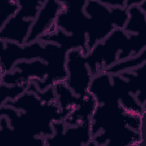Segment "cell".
I'll use <instances>...</instances> for the list:
<instances>
[{"mask_svg": "<svg viewBox=\"0 0 146 146\" xmlns=\"http://www.w3.org/2000/svg\"><path fill=\"white\" fill-rule=\"evenodd\" d=\"M86 2L63 1V9L56 18L55 27L67 34L87 38L88 17L84 11Z\"/></svg>", "mask_w": 146, "mask_h": 146, "instance_id": "obj_5", "label": "cell"}, {"mask_svg": "<svg viewBox=\"0 0 146 146\" xmlns=\"http://www.w3.org/2000/svg\"><path fill=\"white\" fill-rule=\"evenodd\" d=\"M18 1H5L1 5V18L0 29L19 10Z\"/></svg>", "mask_w": 146, "mask_h": 146, "instance_id": "obj_10", "label": "cell"}, {"mask_svg": "<svg viewBox=\"0 0 146 146\" xmlns=\"http://www.w3.org/2000/svg\"><path fill=\"white\" fill-rule=\"evenodd\" d=\"M63 1H44L31 26L25 44L37 40L55 29V22L63 9Z\"/></svg>", "mask_w": 146, "mask_h": 146, "instance_id": "obj_7", "label": "cell"}, {"mask_svg": "<svg viewBox=\"0 0 146 146\" xmlns=\"http://www.w3.org/2000/svg\"><path fill=\"white\" fill-rule=\"evenodd\" d=\"M49 74L48 67L40 59L19 60L12 70L1 75V83L13 86L29 84L31 81L43 82Z\"/></svg>", "mask_w": 146, "mask_h": 146, "instance_id": "obj_6", "label": "cell"}, {"mask_svg": "<svg viewBox=\"0 0 146 146\" xmlns=\"http://www.w3.org/2000/svg\"><path fill=\"white\" fill-rule=\"evenodd\" d=\"M44 1H18L20 6L19 10L0 29L1 40L24 45Z\"/></svg>", "mask_w": 146, "mask_h": 146, "instance_id": "obj_3", "label": "cell"}, {"mask_svg": "<svg viewBox=\"0 0 146 146\" xmlns=\"http://www.w3.org/2000/svg\"><path fill=\"white\" fill-rule=\"evenodd\" d=\"M127 7H110L100 1H86L84 11L88 16V54L115 29H123L128 18Z\"/></svg>", "mask_w": 146, "mask_h": 146, "instance_id": "obj_2", "label": "cell"}, {"mask_svg": "<svg viewBox=\"0 0 146 146\" xmlns=\"http://www.w3.org/2000/svg\"><path fill=\"white\" fill-rule=\"evenodd\" d=\"M29 84L10 86L1 83V106L5 102L14 100L26 91Z\"/></svg>", "mask_w": 146, "mask_h": 146, "instance_id": "obj_9", "label": "cell"}, {"mask_svg": "<svg viewBox=\"0 0 146 146\" xmlns=\"http://www.w3.org/2000/svg\"><path fill=\"white\" fill-rule=\"evenodd\" d=\"M145 52L146 48L138 55L118 62L103 72H105L110 74H115L140 66L146 62Z\"/></svg>", "mask_w": 146, "mask_h": 146, "instance_id": "obj_8", "label": "cell"}, {"mask_svg": "<svg viewBox=\"0 0 146 146\" xmlns=\"http://www.w3.org/2000/svg\"><path fill=\"white\" fill-rule=\"evenodd\" d=\"M145 117L128 113L119 102L97 104L90 118L92 145H143Z\"/></svg>", "mask_w": 146, "mask_h": 146, "instance_id": "obj_1", "label": "cell"}, {"mask_svg": "<svg viewBox=\"0 0 146 146\" xmlns=\"http://www.w3.org/2000/svg\"><path fill=\"white\" fill-rule=\"evenodd\" d=\"M66 70L67 76L64 82L66 86L78 97L84 98L88 95V88L93 77L82 50L68 51Z\"/></svg>", "mask_w": 146, "mask_h": 146, "instance_id": "obj_4", "label": "cell"}]
</instances>
